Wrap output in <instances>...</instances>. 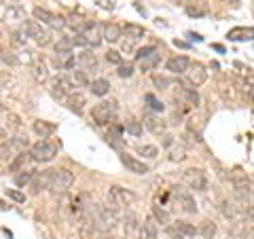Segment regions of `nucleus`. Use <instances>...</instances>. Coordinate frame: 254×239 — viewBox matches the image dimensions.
<instances>
[{"instance_id":"obj_12","label":"nucleus","mask_w":254,"mask_h":239,"mask_svg":"<svg viewBox=\"0 0 254 239\" xmlns=\"http://www.w3.org/2000/svg\"><path fill=\"white\" fill-rule=\"evenodd\" d=\"M121 163L127 167V172L138 174V176H144V174H148V165L144 161H140V159L127 155V153H121Z\"/></svg>"},{"instance_id":"obj_57","label":"nucleus","mask_w":254,"mask_h":239,"mask_svg":"<svg viewBox=\"0 0 254 239\" xmlns=\"http://www.w3.org/2000/svg\"><path fill=\"white\" fill-rule=\"evenodd\" d=\"M98 239H115V237H113V233H100Z\"/></svg>"},{"instance_id":"obj_26","label":"nucleus","mask_w":254,"mask_h":239,"mask_svg":"<svg viewBox=\"0 0 254 239\" xmlns=\"http://www.w3.org/2000/svg\"><path fill=\"white\" fill-rule=\"evenodd\" d=\"M123 32L131 38V41H140V38H144V36H146V30L142 28L140 23H125V26H123Z\"/></svg>"},{"instance_id":"obj_16","label":"nucleus","mask_w":254,"mask_h":239,"mask_svg":"<svg viewBox=\"0 0 254 239\" xmlns=\"http://www.w3.org/2000/svg\"><path fill=\"white\" fill-rule=\"evenodd\" d=\"M30 161H34V159H32V153H30V150H21V153L9 163V172H17V174L19 172H26Z\"/></svg>"},{"instance_id":"obj_39","label":"nucleus","mask_w":254,"mask_h":239,"mask_svg":"<svg viewBox=\"0 0 254 239\" xmlns=\"http://www.w3.org/2000/svg\"><path fill=\"white\" fill-rule=\"evenodd\" d=\"M144 102H148V108L150 110H155V113H163V108H165V104L161 100H157L153 93H146L144 95Z\"/></svg>"},{"instance_id":"obj_56","label":"nucleus","mask_w":254,"mask_h":239,"mask_svg":"<svg viewBox=\"0 0 254 239\" xmlns=\"http://www.w3.org/2000/svg\"><path fill=\"white\" fill-rule=\"evenodd\" d=\"M9 123L13 125V127H19L21 123H19V117H15V115H9Z\"/></svg>"},{"instance_id":"obj_19","label":"nucleus","mask_w":254,"mask_h":239,"mask_svg":"<svg viewBox=\"0 0 254 239\" xmlns=\"http://www.w3.org/2000/svg\"><path fill=\"white\" fill-rule=\"evenodd\" d=\"M138 233H142V225L138 222L136 214H127L125 216V237L127 239H136Z\"/></svg>"},{"instance_id":"obj_32","label":"nucleus","mask_w":254,"mask_h":239,"mask_svg":"<svg viewBox=\"0 0 254 239\" xmlns=\"http://www.w3.org/2000/svg\"><path fill=\"white\" fill-rule=\"evenodd\" d=\"M70 81H72V85L76 87H89V76L85 74V70H72V74H70Z\"/></svg>"},{"instance_id":"obj_31","label":"nucleus","mask_w":254,"mask_h":239,"mask_svg":"<svg viewBox=\"0 0 254 239\" xmlns=\"http://www.w3.org/2000/svg\"><path fill=\"white\" fill-rule=\"evenodd\" d=\"M218 233V227H216V222H212V220H201V227H199V235L203 239H214Z\"/></svg>"},{"instance_id":"obj_15","label":"nucleus","mask_w":254,"mask_h":239,"mask_svg":"<svg viewBox=\"0 0 254 239\" xmlns=\"http://www.w3.org/2000/svg\"><path fill=\"white\" fill-rule=\"evenodd\" d=\"M55 129H58V125L49 123V121H43V119H36V121L32 123V131H34L38 138H43V140H47L49 135H53Z\"/></svg>"},{"instance_id":"obj_27","label":"nucleus","mask_w":254,"mask_h":239,"mask_svg":"<svg viewBox=\"0 0 254 239\" xmlns=\"http://www.w3.org/2000/svg\"><path fill=\"white\" fill-rule=\"evenodd\" d=\"M89 91L93 95H98V98H104V95L110 91V83L106 78H95V81L89 85Z\"/></svg>"},{"instance_id":"obj_20","label":"nucleus","mask_w":254,"mask_h":239,"mask_svg":"<svg viewBox=\"0 0 254 239\" xmlns=\"http://www.w3.org/2000/svg\"><path fill=\"white\" fill-rule=\"evenodd\" d=\"M102 36H104V41H108V43H119L123 36V28L117 26V23H104V26H102Z\"/></svg>"},{"instance_id":"obj_25","label":"nucleus","mask_w":254,"mask_h":239,"mask_svg":"<svg viewBox=\"0 0 254 239\" xmlns=\"http://www.w3.org/2000/svg\"><path fill=\"white\" fill-rule=\"evenodd\" d=\"M100 28H102V26H98L95 21H91V23H89V28H87V32L83 34V36L87 38V41H89V45H91V47H98V45L102 43V38H104V36H102L100 32H98Z\"/></svg>"},{"instance_id":"obj_40","label":"nucleus","mask_w":254,"mask_h":239,"mask_svg":"<svg viewBox=\"0 0 254 239\" xmlns=\"http://www.w3.org/2000/svg\"><path fill=\"white\" fill-rule=\"evenodd\" d=\"M125 129H127V133H131L133 138H140V135L144 133V127H142V123H140V121H129V123H127Z\"/></svg>"},{"instance_id":"obj_7","label":"nucleus","mask_w":254,"mask_h":239,"mask_svg":"<svg viewBox=\"0 0 254 239\" xmlns=\"http://www.w3.org/2000/svg\"><path fill=\"white\" fill-rule=\"evenodd\" d=\"M172 197H174V203H176L178 208H180L182 212H185V214H195V212H197L195 197L190 195L189 190L176 186V188H174V193H172Z\"/></svg>"},{"instance_id":"obj_38","label":"nucleus","mask_w":254,"mask_h":239,"mask_svg":"<svg viewBox=\"0 0 254 239\" xmlns=\"http://www.w3.org/2000/svg\"><path fill=\"white\" fill-rule=\"evenodd\" d=\"M153 218L157 222H161L163 227H170V214L165 212L163 208H159V205H153Z\"/></svg>"},{"instance_id":"obj_50","label":"nucleus","mask_w":254,"mask_h":239,"mask_svg":"<svg viewBox=\"0 0 254 239\" xmlns=\"http://www.w3.org/2000/svg\"><path fill=\"white\" fill-rule=\"evenodd\" d=\"M2 63H4V66H6V63H9V66H17L19 60H17V55H15V53L2 51Z\"/></svg>"},{"instance_id":"obj_18","label":"nucleus","mask_w":254,"mask_h":239,"mask_svg":"<svg viewBox=\"0 0 254 239\" xmlns=\"http://www.w3.org/2000/svg\"><path fill=\"white\" fill-rule=\"evenodd\" d=\"M142 121H144V127L148 131H153V133H163L165 131V121L163 119H159L157 115H153V113H144V119H142Z\"/></svg>"},{"instance_id":"obj_34","label":"nucleus","mask_w":254,"mask_h":239,"mask_svg":"<svg viewBox=\"0 0 254 239\" xmlns=\"http://www.w3.org/2000/svg\"><path fill=\"white\" fill-rule=\"evenodd\" d=\"M72 49H74L72 36H60L58 43H55V53H60V51H72Z\"/></svg>"},{"instance_id":"obj_46","label":"nucleus","mask_w":254,"mask_h":239,"mask_svg":"<svg viewBox=\"0 0 254 239\" xmlns=\"http://www.w3.org/2000/svg\"><path fill=\"white\" fill-rule=\"evenodd\" d=\"M6 195H9V199H11V201H15V203H23V201H26V195L19 193L17 188H6Z\"/></svg>"},{"instance_id":"obj_54","label":"nucleus","mask_w":254,"mask_h":239,"mask_svg":"<svg viewBox=\"0 0 254 239\" xmlns=\"http://www.w3.org/2000/svg\"><path fill=\"white\" fill-rule=\"evenodd\" d=\"M0 153H2V155H0V159H2V161H6V159H9V153H11V150L6 148V142H2V146H0Z\"/></svg>"},{"instance_id":"obj_13","label":"nucleus","mask_w":254,"mask_h":239,"mask_svg":"<svg viewBox=\"0 0 254 239\" xmlns=\"http://www.w3.org/2000/svg\"><path fill=\"white\" fill-rule=\"evenodd\" d=\"M187 81H189V85H193V87L203 85L205 81H208V70H205L201 63H193V66L189 68V72H187Z\"/></svg>"},{"instance_id":"obj_29","label":"nucleus","mask_w":254,"mask_h":239,"mask_svg":"<svg viewBox=\"0 0 254 239\" xmlns=\"http://www.w3.org/2000/svg\"><path fill=\"white\" fill-rule=\"evenodd\" d=\"M231 41H252L254 38V30L252 28H235L227 34Z\"/></svg>"},{"instance_id":"obj_28","label":"nucleus","mask_w":254,"mask_h":239,"mask_svg":"<svg viewBox=\"0 0 254 239\" xmlns=\"http://www.w3.org/2000/svg\"><path fill=\"white\" fill-rule=\"evenodd\" d=\"M2 17L4 19H11V21H26V11L21 9V6H4V11H2Z\"/></svg>"},{"instance_id":"obj_42","label":"nucleus","mask_w":254,"mask_h":239,"mask_svg":"<svg viewBox=\"0 0 254 239\" xmlns=\"http://www.w3.org/2000/svg\"><path fill=\"white\" fill-rule=\"evenodd\" d=\"M153 83H155L157 89H168V87L172 85V78L161 76V74H155V76H153Z\"/></svg>"},{"instance_id":"obj_5","label":"nucleus","mask_w":254,"mask_h":239,"mask_svg":"<svg viewBox=\"0 0 254 239\" xmlns=\"http://www.w3.org/2000/svg\"><path fill=\"white\" fill-rule=\"evenodd\" d=\"M30 153H32V159H34L36 163H49L55 159V155H58V146L49 140H41L30 148Z\"/></svg>"},{"instance_id":"obj_59","label":"nucleus","mask_w":254,"mask_h":239,"mask_svg":"<svg viewBox=\"0 0 254 239\" xmlns=\"http://www.w3.org/2000/svg\"><path fill=\"white\" fill-rule=\"evenodd\" d=\"M174 2H176V4H178V2H185V0H174Z\"/></svg>"},{"instance_id":"obj_4","label":"nucleus","mask_w":254,"mask_h":239,"mask_svg":"<svg viewBox=\"0 0 254 239\" xmlns=\"http://www.w3.org/2000/svg\"><path fill=\"white\" fill-rule=\"evenodd\" d=\"M182 182H185L189 188L197 190V193H203V190H208V176H205L199 167H190V170L182 172Z\"/></svg>"},{"instance_id":"obj_36","label":"nucleus","mask_w":254,"mask_h":239,"mask_svg":"<svg viewBox=\"0 0 254 239\" xmlns=\"http://www.w3.org/2000/svg\"><path fill=\"white\" fill-rule=\"evenodd\" d=\"M136 153L142 155L144 159H157V157H159V148L153 146V144H144V146H138Z\"/></svg>"},{"instance_id":"obj_2","label":"nucleus","mask_w":254,"mask_h":239,"mask_svg":"<svg viewBox=\"0 0 254 239\" xmlns=\"http://www.w3.org/2000/svg\"><path fill=\"white\" fill-rule=\"evenodd\" d=\"M115 117H117V102H113V100L100 102V104H95L91 110V121L95 125H108L115 121Z\"/></svg>"},{"instance_id":"obj_44","label":"nucleus","mask_w":254,"mask_h":239,"mask_svg":"<svg viewBox=\"0 0 254 239\" xmlns=\"http://www.w3.org/2000/svg\"><path fill=\"white\" fill-rule=\"evenodd\" d=\"M106 61H108V63H115V66H121V63H123V60H121V53L115 51V49L106 51Z\"/></svg>"},{"instance_id":"obj_14","label":"nucleus","mask_w":254,"mask_h":239,"mask_svg":"<svg viewBox=\"0 0 254 239\" xmlns=\"http://www.w3.org/2000/svg\"><path fill=\"white\" fill-rule=\"evenodd\" d=\"M176 100H182L189 106H199V102H201L199 93H197L193 87H178L176 89Z\"/></svg>"},{"instance_id":"obj_43","label":"nucleus","mask_w":254,"mask_h":239,"mask_svg":"<svg viewBox=\"0 0 254 239\" xmlns=\"http://www.w3.org/2000/svg\"><path fill=\"white\" fill-rule=\"evenodd\" d=\"M155 51H157V47H142V49L136 51V60H138V61H144L148 55H153Z\"/></svg>"},{"instance_id":"obj_3","label":"nucleus","mask_w":254,"mask_h":239,"mask_svg":"<svg viewBox=\"0 0 254 239\" xmlns=\"http://www.w3.org/2000/svg\"><path fill=\"white\" fill-rule=\"evenodd\" d=\"M72 182H74V174L70 170H64V167H60V170H53V178H51L49 190L53 195H64L70 186H72Z\"/></svg>"},{"instance_id":"obj_24","label":"nucleus","mask_w":254,"mask_h":239,"mask_svg":"<svg viewBox=\"0 0 254 239\" xmlns=\"http://www.w3.org/2000/svg\"><path fill=\"white\" fill-rule=\"evenodd\" d=\"M32 76H34L38 83H43V81L49 78V70H47V63L43 60H34V61H32Z\"/></svg>"},{"instance_id":"obj_51","label":"nucleus","mask_w":254,"mask_h":239,"mask_svg":"<svg viewBox=\"0 0 254 239\" xmlns=\"http://www.w3.org/2000/svg\"><path fill=\"white\" fill-rule=\"evenodd\" d=\"M222 214H225L227 218H233L235 216V208L229 201H222Z\"/></svg>"},{"instance_id":"obj_23","label":"nucleus","mask_w":254,"mask_h":239,"mask_svg":"<svg viewBox=\"0 0 254 239\" xmlns=\"http://www.w3.org/2000/svg\"><path fill=\"white\" fill-rule=\"evenodd\" d=\"M78 66H81L83 70H95L98 68V58H95V53L85 49L81 55H78Z\"/></svg>"},{"instance_id":"obj_35","label":"nucleus","mask_w":254,"mask_h":239,"mask_svg":"<svg viewBox=\"0 0 254 239\" xmlns=\"http://www.w3.org/2000/svg\"><path fill=\"white\" fill-rule=\"evenodd\" d=\"M11 43L17 47V49H23L28 43V34L23 30H15V32H11Z\"/></svg>"},{"instance_id":"obj_45","label":"nucleus","mask_w":254,"mask_h":239,"mask_svg":"<svg viewBox=\"0 0 254 239\" xmlns=\"http://www.w3.org/2000/svg\"><path fill=\"white\" fill-rule=\"evenodd\" d=\"M187 15H189V17H201V15H205V6L189 4V6H187Z\"/></svg>"},{"instance_id":"obj_8","label":"nucleus","mask_w":254,"mask_h":239,"mask_svg":"<svg viewBox=\"0 0 254 239\" xmlns=\"http://www.w3.org/2000/svg\"><path fill=\"white\" fill-rule=\"evenodd\" d=\"M72 89H74V85L66 76H53L49 81V93L53 95L55 100H66L68 91H72Z\"/></svg>"},{"instance_id":"obj_53","label":"nucleus","mask_w":254,"mask_h":239,"mask_svg":"<svg viewBox=\"0 0 254 239\" xmlns=\"http://www.w3.org/2000/svg\"><path fill=\"white\" fill-rule=\"evenodd\" d=\"M133 43H136V41H131V38H127V41H123V43H121L123 53H131L133 49H136V47H133Z\"/></svg>"},{"instance_id":"obj_21","label":"nucleus","mask_w":254,"mask_h":239,"mask_svg":"<svg viewBox=\"0 0 254 239\" xmlns=\"http://www.w3.org/2000/svg\"><path fill=\"white\" fill-rule=\"evenodd\" d=\"M66 104H68V108L72 110V113H76V115H81L83 113V108H85V95L83 93H78V91H74V93H70L68 98H66Z\"/></svg>"},{"instance_id":"obj_6","label":"nucleus","mask_w":254,"mask_h":239,"mask_svg":"<svg viewBox=\"0 0 254 239\" xmlns=\"http://www.w3.org/2000/svg\"><path fill=\"white\" fill-rule=\"evenodd\" d=\"M21 30L28 34V38L36 41L38 45H49V43H51L49 32H47V30L43 28V23L36 21V19H26V21H23V26H21Z\"/></svg>"},{"instance_id":"obj_17","label":"nucleus","mask_w":254,"mask_h":239,"mask_svg":"<svg viewBox=\"0 0 254 239\" xmlns=\"http://www.w3.org/2000/svg\"><path fill=\"white\" fill-rule=\"evenodd\" d=\"M78 63V60L72 55V51H60L55 53V66L60 70H74V66Z\"/></svg>"},{"instance_id":"obj_33","label":"nucleus","mask_w":254,"mask_h":239,"mask_svg":"<svg viewBox=\"0 0 254 239\" xmlns=\"http://www.w3.org/2000/svg\"><path fill=\"white\" fill-rule=\"evenodd\" d=\"M174 225L178 227V231H180V233L185 235V237H195L197 233H199V229H195V227L190 225V222H187V220H176Z\"/></svg>"},{"instance_id":"obj_52","label":"nucleus","mask_w":254,"mask_h":239,"mask_svg":"<svg viewBox=\"0 0 254 239\" xmlns=\"http://www.w3.org/2000/svg\"><path fill=\"white\" fill-rule=\"evenodd\" d=\"M72 43H74V47H89V41H87L83 34H74L72 36Z\"/></svg>"},{"instance_id":"obj_11","label":"nucleus","mask_w":254,"mask_h":239,"mask_svg":"<svg viewBox=\"0 0 254 239\" xmlns=\"http://www.w3.org/2000/svg\"><path fill=\"white\" fill-rule=\"evenodd\" d=\"M190 66H193V63H190L187 55H174V58L165 61V70H170L172 74H187Z\"/></svg>"},{"instance_id":"obj_30","label":"nucleus","mask_w":254,"mask_h":239,"mask_svg":"<svg viewBox=\"0 0 254 239\" xmlns=\"http://www.w3.org/2000/svg\"><path fill=\"white\" fill-rule=\"evenodd\" d=\"M66 23H68V26H70V28H72V30L76 32V34H85L91 21H85L83 17H76V15H70Z\"/></svg>"},{"instance_id":"obj_9","label":"nucleus","mask_w":254,"mask_h":239,"mask_svg":"<svg viewBox=\"0 0 254 239\" xmlns=\"http://www.w3.org/2000/svg\"><path fill=\"white\" fill-rule=\"evenodd\" d=\"M32 15H34V19H36V21H41V23H45V26L55 28V30H62L64 26H66V21H64L62 17L53 15L51 11L43 9V6H34V9H32Z\"/></svg>"},{"instance_id":"obj_55","label":"nucleus","mask_w":254,"mask_h":239,"mask_svg":"<svg viewBox=\"0 0 254 239\" xmlns=\"http://www.w3.org/2000/svg\"><path fill=\"white\" fill-rule=\"evenodd\" d=\"M246 216H248L250 220H254V203H250L248 208H246Z\"/></svg>"},{"instance_id":"obj_1","label":"nucleus","mask_w":254,"mask_h":239,"mask_svg":"<svg viewBox=\"0 0 254 239\" xmlns=\"http://www.w3.org/2000/svg\"><path fill=\"white\" fill-rule=\"evenodd\" d=\"M136 201H138V195L129 188H123L119 184L108 188V205L113 210H121V208H125V205H131Z\"/></svg>"},{"instance_id":"obj_47","label":"nucleus","mask_w":254,"mask_h":239,"mask_svg":"<svg viewBox=\"0 0 254 239\" xmlns=\"http://www.w3.org/2000/svg\"><path fill=\"white\" fill-rule=\"evenodd\" d=\"M140 63H142V70H150L153 66H157V63H159V53L155 51L153 55H148V58L144 61H140Z\"/></svg>"},{"instance_id":"obj_37","label":"nucleus","mask_w":254,"mask_h":239,"mask_svg":"<svg viewBox=\"0 0 254 239\" xmlns=\"http://www.w3.org/2000/svg\"><path fill=\"white\" fill-rule=\"evenodd\" d=\"M32 178H34V172H30V170H26V172H19L17 176H15V184L17 186H30L32 184Z\"/></svg>"},{"instance_id":"obj_10","label":"nucleus","mask_w":254,"mask_h":239,"mask_svg":"<svg viewBox=\"0 0 254 239\" xmlns=\"http://www.w3.org/2000/svg\"><path fill=\"white\" fill-rule=\"evenodd\" d=\"M51 178H53V170H45V172H34V178H32V193L38 195L43 193V190H47L51 186Z\"/></svg>"},{"instance_id":"obj_49","label":"nucleus","mask_w":254,"mask_h":239,"mask_svg":"<svg viewBox=\"0 0 254 239\" xmlns=\"http://www.w3.org/2000/svg\"><path fill=\"white\" fill-rule=\"evenodd\" d=\"M117 74L121 76V78H129L133 74V66H131V63H121L119 70H117Z\"/></svg>"},{"instance_id":"obj_48","label":"nucleus","mask_w":254,"mask_h":239,"mask_svg":"<svg viewBox=\"0 0 254 239\" xmlns=\"http://www.w3.org/2000/svg\"><path fill=\"white\" fill-rule=\"evenodd\" d=\"M165 235H168V239H187L185 235L178 231L176 225H170V227H165Z\"/></svg>"},{"instance_id":"obj_58","label":"nucleus","mask_w":254,"mask_h":239,"mask_svg":"<svg viewBox=\"0 0 254 239\" xmlns=\"http://www.w3.org/2000/svg\"><path fill=\"white\" fill-rule=\"evenodd\" d=\"M246 239H254V229H248V231H246Z\"/></svg>"},{"instance_id":"obj_22","label":"nucleus","mask_w":254,"mask_h":239,"mask_svg":"<svg viewBox=\"0 0 254 239\" xmlns=\"http://www.w3.org/2000/svg\"><path fill=\"white\" fill-rule=\"evenodd\" d=\"M140 239H159V227H157V220H155L153 216L144 220V225H142Z\"/></svg>"},{"instance_id":"obj_41","label":"nucleus","mask_w":254,"mask_h":239,"mask_svg":"<svg viewBox=\"0 0 254 239\" xmlns=\"http://www.w3.org/2000/svg\"><path fill=\"white\" fill-rule=\"evenodd\" d=\"M185 159H187V153H185V148H182V146H174L170 150V161L180 163V161H185Z\"/></svg>"}]
</instances>
